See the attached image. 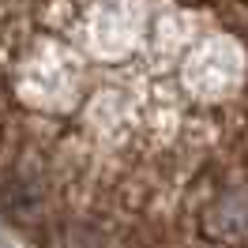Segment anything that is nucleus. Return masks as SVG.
Returning <instances> with one entry per match:
<instances>
[{
  "instance_id": "f257e3e1",
  "label": "nucleus",
  "mask_w": 248,
  "mask_h": 248,
  "mask_svg": "<svg viewBox=\"0 0 248 248\" xmlns=\"http://www.w3.org/2000/svg\"><path fill=\"white\" fill-rule=\"evenodd\" d=\"M0 222L245 248V0H0Z\"/></svg>"
}]
</instances>
